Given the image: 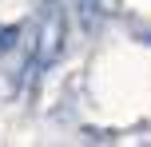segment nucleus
Listing matches in <instances>:
<instances>
[{
  "instance_id": "nucleus-1",
  "label": "nucleus",
  "mask_w": 151,
  "mask_h": 147,
  "mask_svg": "<svg viewBox=\"0 0 151 147\" xmlns=\"http://www.w3.org/2000/svg\"><path fill=\"white\" fill-rule=\"evenodd\" d=\"M36 28H40V36H36V56H32L28 72L48 68V64L60 56V48H64V12H60V0H44Z\"/></svg>"
},
{
  "instance_id": "nucleus-2",
  "label": "nucleus",
  "mask_w": 151,
  "mask_h": 147,
  "mask_svg": "<svg viewBox=\"0 0 151 147\" xmlns=\"http://www.w3.org/2000/svg\"><path fill=\"white\" fill-rule=\"evenodd\" d=\"M80 4V12H83V32H96V24H99V0H76Z\"/></svg>"
},
{
  "instance_id": "nucleus-3",
  "label": "nucleus",
  "mask_w": 151,
  "mask_h": 147,
  "mask_svg": "<svg viewBox=\"0 0 151 147\" xmlns=\"http://www.w3.org/2000/svg\"><path fill=\"white\" fill-rule=\"evenodd\" d=\"M20 36H24V32H20V28H12V24H8V28H0V56H4L8 48L20 44Z\"/></svg>"
}]
</instances>
